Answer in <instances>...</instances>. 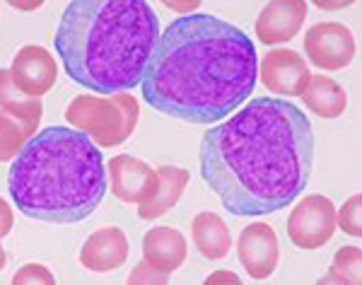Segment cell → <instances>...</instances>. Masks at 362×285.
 <instances>
[{"label":"cell","instance_id":"obj_22","mask_svg":"<svg viewBox=\"0 0 362 285\" xmlns=\"http://www.w3.org/2000/svg\"><path fill=\"white\" fill-rule=\"evenodd\" d=\"M10 285H56V278L44 264H25L15 271Z\"/></svg>","mask_w":362,"mask_h":285},{"label":"cell","instance_id":"obj_9","mask_svg":"<svg viewBox=\"0 0 362 285\" xmlns=\"http://www.w3.org/2000/svg\"><path fill=\"white\" fill-rule=\"evenodd\" d=\"M259 78L268 92H278L285 97H302L312 78L305 56L293 49L268 51L259 63Z\"/></svg>","mask_w":362,"mask_h":285},{"label":"cell","instance_id":"obj_1","mask_svg":"<svg viewBox=\"0 0 362 285\" xmlns=\"http://www.w3.org/2000/svg\"><path fill=\"white\" fill-rule=\"evenodd\" d=\"M198 162L203 182L232 215L276 213L309 182L312 124L288 100L259 97L203 136Z\"/></svg>","mask_w":362,"mask_h":285},{"label":"cell","instance_id":"obj_14","mask_svg":"<svg viewBox=\"0 0 362 285\" xmlns=\"http://www.w3.org/2000/svg\"><path fill=\"white\" fill-rule=\"evenodd\" d=\"M186 240L174 228H153L143 237V261L160 273L177 271L186 261Z\"/></svg>","mask_w":362,"mask_h":285},{"label":"cell","instance_id":"obj_4","mask_svg":"<svg viewBox=\"0 0 362 285\" xmlns=\"http://www.w3.org/2000/svg\"><path fill=\"white\" fill-rule=\"evenodd\" d=\"M8 189L27 218L73 225L90 218L107 194V167L83 131L49 126L37 131L8 170Z\"/></svg>","mask_w":362,"mask_h":285},{"label":"cell","instance_id":"obj_21","mask_svg":"<svg viewBox=\"0 0 362 285\" xmlns=\"http://www.w3.org/2000/svg\"><path fill=\"white\" fill-rule=\"evenodd\" d=\"M360 206H362V199H360V194H355L336 211V228H341L350 237H360V232H362Z\"/></svg>","mask_w":362,"mask_h":285},{"label":"cell","instance_id":"obj_15","mask_svg":"<svg viewBox=\"0 0 362 285\" xmlns=\"http://www.w3.org/2000/svg\"><path fill=\"white\" fill-rule=\"evenodd\" d=\"M189 179H191L189 170H181V167H160V170H157L155 194L138 206L140 218L155 220V218H160V215H165L169 208L177 206L186 184H189Z\"/></svg>","mask_w":362,"mask_h":285},{"label":"cell","instance_id":"obj_2","mask_svg":"<svg viewBox=\"0 0 362 285\" xmlns=\"http://www.w3.org/2000/svg\"><path fill=\"white\" fill-rule=\"evenodd\" d=\"M259 78L256 46L215 15L179 17L160 34L143 78V100L155 112L189 124H215L237 112Z\"/></svg>","mask_w":362,"mask_h":285},{"label":"cell","instance_id":"obj_27","mask_svg":"<svg viewBox=\"0 0 362 285\" xmlns=\"http://www.w3.org/2000/svg\"><path fill=\"white\" fill-rule=\"evenodd\" d=\"M165 5H167V8H172V10H177V13H191V15H194V10L201 3H165Z\"/></svg>","mask_w":362,"mask_h":285},{"label":"cell","instance_id":"obj_6","mask_svg":"<svg viewBox=\"0 0 362 285\" xmlns=\"http://www.w3.org/2000/svg\"><path fill=\"white\" fill-rule=\"evenodd\" d=\"M336 232V206L321 194L305 196L288 218V237L300 249H319Z\"/></svg>","mask_w":362,"mask_h":285},{"label":"cell","instance_id":"obj_11","mask_svg":"<svg viewBox=\"0 0 362 285\" xmlns=\"http://www.w3.org/2000/svg\"><path fill=\"white\" fill-rule=\"evenodd\" d=\"M109 184L119 201L124 203H145L157 189V170L145 165L143 160L131 155H116L109 160Z\"/></svg>","mask_w":362,"mask_h":285},{"label":"cell","instance_id":"obj_7","mask_svg":"<svg viewBox=\"0 0 362 285\" xmlns=\"http://www.w3.org/2000/svg\"><path fill=\"white\" fill-rule=\"evenodd\" d=\"M355 51L358 46H355L353 32L341 22H319L305 34V54L319 71H343L353 63Z\"/></svg>","mask_w":362,"mask_h":285},{"label":"cell","instance_id":"obj_17","mask_svg":"<svg viewBox=\"0 0 362 285\" xmlns=\"http://www.w3.org/2000/svg\"><path fill=\"white\" fill-rule=\"evenodd\" d=\"M302 102L309 112L321 119H338L348 107V95L329 75H312L302 92Z\"/></svg>","mask_w":362,"mask_h":285},{"label":"cell","instance_id":"obj_12","mask_svg":"<svg viewBox=\"0 0 362 285\" xmlns=\"http://www.w3.org/2000/svg\"><path fill=\"white\" fill-rule=\"evenodd\" d=\"M307 3L302 0H273L264 5V10L256 17L254 32L261 44H285L295 37L305 25Z\"/></svg>","mask_w":362,"mask_h":285},{"label":"cell","instance_id":"obj_3","mask_svg":"<svg viewBox=\"0 0 362 285\" xmlns=\"http://www.w3.org/2000/svg\"><path fill=\"white\" fill-rule=\"evenodd\" d=\"M160 34L145 0H73L63 10L56 49L73 83L112 97L143 83Z\"/></svg>","mask_w":362,"mask_h":285},{"label":"cell","instance_id":"obj_16","mask_svg":"<svg viewBox=\"0 0 362 285\" xmlns=\"http://www.w3.org/2000/svg\"><path fill=\"white\" fill-rule=\"evenodd\" d=\"M191 235H194V247L198 249V254L210 261L225 259L232 249L230 230L218 213H198L191 223Z\"/></svg>","mask_w":362,"mask_h":285},{"label":"cell","instance_id":"obj_28","mask_svg":"<svg viewBox=\"0 0 362 285\" xmlns=\"http://www.w3.org/2000/svg\"><path fill=\"white\" fill-rule=\"evenodd\" d=\"M10 5H13V8H17V10H37L42 3H10Z\"/></svg>","mask_w":362,"mask_h":285},{"label":"cell","instance_id":"obj_19","mask_svg":"<svg viewBox=\"0 0 362 285\" xmlns=\"http://www.w3.org/2000/svg\"><path fill=\"white\" fill-rule=\"evenodd\" d=\"M37 136V131H32L27 124L13 119L10 114L0 112V162L15 160L20 155V150Z\"/></svg>","mask_w":362,"mask_h":285},{"label":"cell","instance_id":"obj_13","mask_svg":"<svg viewBox=\"0 0 362 285\" xmlns=\"http://www.w3.org/2000/svg\"><path fill=\"white\" fill-rule=\"evenodd\" d=\"M128 259V240L121 228H102L92 232L80 249V264L87 271L109 273Z\"/></svg>","mask_w":362,"mask_h":285},{"label":"cell","instance_id":"obj_10","mask_svg":"<svg viewBox=\"0 0 362 285\" xmlns=\"http://www.w3.org/2000/svg\"><path fill=\"white\" fill-rule=\"evenodd\" d=\"M10 78H13L17 90H22L34 100H42L58 78L56 58L44 46H22L13 58Z\"/></svg>","mask_w":362,"mask_h":285},{"label":"cell","instance_id":"obj_5","mask_svg":"<svg viewBox=\"0 0 362 285\" xmlns=\"http://www.w3.org/2000/svg\"><path fill=\"white\" fill-rule=\"evenodd\" d=\"M140 107L133 95H80L68 104L66 119L75 131L92 138L97 148H116L136 131Z\"/></svg>","mask_w":362,"mask_h":285},{"label":"cell","instance_id":"obj_18","mask_svg":"<svg viewBox=\"0 0 362 285\" xmlns=\"http://www.w3.org/2000/svg\"><path fill=\"white\" fill-rule=\"evenodd\" d=\"M0 112L27 124L32 131H39V121L44 116V104L42 100H34V97L25 95L22 90H17L13 78H10V71L0 68Z\"/></svg>","mask_w":362,"mask_h":285},{"label":"cell","instance_id":"obj_23","mask_svg":"<svg viewBox=\"0 0 362 285\" xmlns=\"http://www.w3.org/2000/svg\"><path fill=\"white\" fill-rule=\"evenodd\" d=\"M126 285H167V273L150 269V266L143 261V264H138L136 269L128 273Z\"/></svg>","mask_w":362,"mask_h":285},{"label":"cell","instance_id":"obj_24","mask_svg":"<svg viewBox=\"0 0 362 285\" xmlns=\"http://www.w3.org/2000/svg\"><path fill=\"white\" fill-rule=\"evenodd\" d=\"M203 285H244L235 271H215L203 281Z\"/></svg>","mask_w":362,"mask_h":285},{"label":"cell","instance_id":"obj_8","mask_svg":"<svg viewBox=\"0 0 362 285\" xmlns=\"http://www.w3.org/2000/svg\"><path fill=\"white\" fill-rule=\"evenodd\" d=\"M237 257L254 281H266L278 269L280 242L271 225L251 223L237 237Z\"/></svg>","mask_w":362,"mask_h":285},{"label":"cell","instance_id":"obj_20","mask_svg":"<svg viewBox=\"0 0 362 285\" xmlns=\"http://www.w3.org/2000/svg\"><path fill=\"white\" fill-rule=\"evenodd\" d=\"M360 261H362L360 247H343L336 252L331 271L336 276H341L343 281H348L350 285H360Z\"/></svg>","mask_w":362,"mask_h":285},{"label":"cell","instance_id":"obj_26","mask_svg":"<svg viewBox=\"0 0 362 285\" xmlns=\"http://www.w3.org/2000/svg\"><path fill=\"white\" fill-rule=\"evenodd\" d=\"M317 285H350V283H348V281H343L341 276H336V273L329 269V271H326L324 276H321L319 281H317Z\"/></svg>","mask_w":362,"mask_h":285},{"label":"cell","instance_id":"obj_25","mask_svg":"<svg viewBox=\"0 0 362 285\" xmlns=\"http://www.w3.org/2000/svg\"><path fill=\"white\" fill-rule=\"evenodd\" d=\"M13 225H15L13 208L8 206V201H5V199H0V240L10 235V230H13Z\"/></svg>","mask_w":362,"mask_h":285},{"label":"cell","instance_id":"obj_29","mask_svg":"<svg viewBox=\"0 0 362 285\" xmlns=\"http://www.w3.org/2000/svg\"><path fill=\"white\" fill-rule=\"evenodd\" d=\"M5 261H8V254H5L3 244H0V271H3V269H5Z\"/></svg>","mask_w":362,"mask_h":285}]
</instances>
